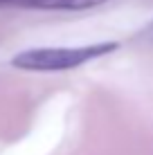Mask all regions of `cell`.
Listing matches in <instances>:
<instances>
[{"instance_id":"2","label":"cell","mask_w":153,"mask_h":155,"mask_svg":"<svg viewBox=\"0 0 153 155\" xmlns=\"http://www.w3.org/2000/svg\"><path fill=\"white\" fill-rule=\"evenodd\" d=\"M106 0H41L38 9H65V12H81L104 5Z\"/></svg>"},{"instance_id":"1","label":"cell","mask_w":153,"mask_h":155,"mask_svg":"<svg viewBox=\"0 0 153 155\" xmlns=\"http://www.w3.org/2000/svg\"><path fill=\"white\" fill-rule=\"evenodd\" d=\"M119 43H92V45H77V47H32L20 52L12 58V65L27 72H68L95 61L99 56H106L115 52Z\"/></svg>"},{"instance_id":"4","label":"cell","mask_w":153,"mask_h":155,"mask_svg":"<svg viewBox=\"0 0 153 155\" xmlns=\"http://www.w3.org/2000/svg\"><path fill=\"white\" fill-rule=\"evenodd\" d=\"M142 34H144V38H151V41H153V25H151L149 29H144Z\"/></svg>"},{"instance_id":"3","label":"cell","mask_w":153,"mask_h":155,"mask_svg":"<svg viewBox=\"0 0 153 155\" xmlns=\"http://www.w3.org/2000/svg\"><path fill=\"white\" fill-rule=\"evenodd\" d=\"M0 7H41V0H0Z\"/></svg>"}]
</instances>
